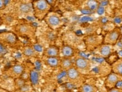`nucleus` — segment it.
Returning a JSON list of instances; mask_svg holds the SVG:
<instances>
[{
    "instance_id": "obj_5",
    "label": "nucleus",
    "mask_w": 122,
    "mask_h": 92,
    "mask_svg": "<svg viewBox=\"0 0 122 92\" xmlns=\"http://www.w3.org/2000/svg\"><path fill=\"white\" fill-rule=\"evenodd\" d=\"M46 22L51 28H56L61 24V19L56 14H50L46 18Z\"/></svg>"
},
{
    "instance_id": "obj_15",
    "label": "nucleus",
    "mask_w": 122,
    "mask_h": 92,
    "mask_svg": "<svg viewBox=\"0 0 122 92\" xmlns=\"http://www.w3.org/2000/svg\"><path fill=\"white\" fill-rule=\"evenodd\" d=\"M39 79H40V75H39L38 72L35 71V70L31 71V72H30V80H31V83H32V85H38L39 83Z\"/></svg>"
},
{
    "instance_id": "obj_20",
    "label": "nucleus",
    "mask_w": 122,
    "mask_h": 92,
    "mask_svg": "<svg viewBox=\"0 0 122 92\" xmlns=\"http://www.w3.org/2000/svg\"><path fill=\"white\" fill-rule=\"evenodd\" d=\"M23 54L26 57H34L35 55V50L33 49V48L31 47H29V46H26L23 48Z\"/></svg>"
},
{
    "instance_id": "obj_18",
    "label": "nucleus",
    "mask_w": 122,
    "mask_h": 92,
    "mask_svg": "<svg viewBox=\"0 0 122 92\" xmlns=\"http://www.w3.org/2000/svg\"><path fill=\"white\" fill-rule=\"evenodd\" d=\"M99 37L97 36H89L86 38L87 45H97L99 43Z\"/></svg>"
},
{
    "instance_id": "obj_22",
    "label": "nucleus",
    "mask_w": 122,
    "mask_h": 92,
    "mask_svg": "<svg viewBox=\"0 0 122 92\" xmlns=\"http://www.w3.org/2000/svg\"><path fill=\"white\" fill-rule=\"evenodd\" d=\"M32 48H33V49L35 50V51H37V52H42L44 51L42 45H41L39 44H35Z\"/></svg>"
},
{
    "instance_id": "obj_1",
    "label": "nucleus",
    "mask_w": 122,
    "mask_h": 92,
    "mask_svg": "<svg viewBox=\"0 0 122 92\" xmlns=\"http://www.w3.org/2000/svg\"><path fill=\"white\" fill-rule=\"evenodd\" d=\"M121 36V33L119 29H114L109 31L107 34L104 38V43L105 45H114L118 42Z\"/></svg>"
},
{
    "instance_id": "obj_16",
    "label": "nucleus",
    "mask_w": 122,
    "mask_h": 92,
    "mask_svg": "<svg viewBox=\"0 0 122 92\" xmlns=\"http://www.w3.org/2000/svg\"><path fill=\"white\" fill-rule=\"evenodd\" d=\"M86 7L90 11H94L98 8L99 2L97 1H94V0H89V1L86 2Z\"/></svg>"
},
{
    "instance_id": "obj_32",
    "label": "nucleus",
    "mask_w": 122,
    "mask_h": 92,
    "mask_svg": "<svg viewBox=\"0 0 122 92\" xmlns=\"http://www.w3.org/2000/svg\"><path fill=\"white\" fill-rule=\"evenodd\" d=\"M2 23V20H1V19H0V24Z\"/></svg>"
},
{
    "instance_id": "obj_3",
    "label": "nucleus",
    "mask_w": 122,
    "mask_h": 92,
    "mask_svg": "<svg viewBox=\"0 0 122 92\" xmlns=\"http://www.w3.org/2000/svg\"><path fill=\"white\" fill-rule=\"evenodd\" d=\"M119 76L115 74V73H112L108 75V77H107V79L105 81V85H107V87H108L109 89L115 88L116 85L119 82Z\"/></svg>"
},
{
    "instance_id": "obj_13",
    "label": "nucleus",
    "mask_w": 122,
    "mask_h": 92,
    "mask_svg": "<svg viewBox=\"0 0 122 92\" xmlns=\"http://www.w3.org/2000/svg\"><path fill=\"white\" fill-rule=\"evenodd\" d=\"M46 63L47 66L52 68H56L60 65V60L58 57H47L46 59Z\"/></svg>"
},
{
    "instance_id": "obj_28",
    "label": "nucleus",
    "mask_w": 122,
    "mask_h": 92,
    "mask_svg": "<svg viewBox=\"0 0 122 92\" xmlns=\"http://www.w3.org/2000/svg\"><path fill=\"white\" fill-rule=\"evenodd\" d=\"M4 6H5L4 0H0V9H2Z\"/></svg>"
},
{
    "instance_id": "obj_24",
    "label": "nucleus",
    "mask_w": 122,
    "mask_h": 92,
    "mask_svg": "<svg viewBox=\"0 0 122 92\" xmlns=\"http://www.w3.org/2000/svg\"><path fill=\"white\" fill-rule=\"evenodd\" d=\"M21 92H29L30 91V87L29 85H23L20 88Z\"/></svg>"
},
{
    "instance_id": "obj_7",
    "label": "nucleus",
    "mask_w": 122,
    "mask_h": 92,
    "mask_svg": "<svg viewBox=\"0 0 122 92\" xmlns=\"http://www.w3.org/2000/svg\"><path fill=\"white\" fill-rule=\"evenodd\" d=\"M61 54L65 58H71L75 54L74 49L70 45H64L61 48Z\"/></svg>"
},
{
    "instance_id": "obj_14",
    "label": "nucleus",
    "mask_w": 122,
    "mask_h": 92,
    "mask_svg": "<svg viewBox=\"0 0 122 92\" xmlns=\"http://www.w3.org/2000/svg\"><path fill=\"white\" fill-rule=\"evenodd\" d=\"M60 66L62 68V69L67 70L73 67V62L70 58H64L60 62Z\"/></svg>"
},
{
    "instance_id": "obj_8",
    "label": "nucleus",
    "mask_w": 122,
    "mask_h": 92,
    "mask_svg": "<svg viewBox=\"0 0 122 92\" xmlns=\"http://www.w3.org/2000/svg\"><path fill=\"white\" fill-rule=\"evenodd\" d=\"M59 53V50L56 46H50L44 51V54L47 57H57Z\"/></svg>"
},
{
    "instance_id": "obj_25",
    "label": "nucleus",
    "mask_w": 122,
    "mask_h": 92,
    "mask_svg": "<svg viewBox=\"0 0 122 92\" xmlns=\"http://www.w3.org/2000/svg\"><path fill=\"white\" fill-rule=\"evenodd\" d=\"M97 13L100 14V15L103 14L104 13V8H103V7H101V6H100V5H99V7H98V8L97 10Z\"/></svg>"
},
{
    "instance_id": "obj_19",
    "label": "nucleus",
    "mask_w": 122,
    "mask_h": 92,
    "mask_svg": "<svg viewBox=\"0 0 122 92\" xmlns=\"http://www.w3.org/2000/svg\"><path fill=\"white\" fill-rule=\"evenodd\" d=\"M11 71H12L13 74H14L17 76H19V75H21L23 73L24 67L22 66V65H15V66H14L12 67Z\"/></svg>"
},
{
    "instance_id": "obj_30",
    "label": "nucleus",
    "mask_w": 122,
    "mask_h": 92,
    "mask_svg": "<svg viewBox=\"0 0 122 92\" xmlns=\"http://www.w3.org/2000/svg\"><path fill=\"white\" fill-rule=\"evenodd\" d=\"M0 92H9L6 90H5V89H2V88H0Z\"/></svg>"
},
{
    "instance_id": "obj_26",
    "label": "nucleus",
    "mask_w": 122,
    "mask_h": 92,
    "mask_svg": "<svg viewBox=\"0 0 122 92\" xmlns=\"http://www.w3.org/2000/svg\"><path fill=\"white\" fill-rule=\"evenodd\" d=\"M98 2H99V5H100V6H101V7H105L109 4L108 1H100Z\"/></svg>"
},
{
    "instance_id": "obj_11",
    "label": "nucleus",
    "mask_w": 122,
    "mask_h": 92,
    "mask_svg": "<svg viewBox=\"0 0 122 92\" xmlns=\"http://www.w3.org/2000/svg\"><path fill=\"white\" fill-rule=\"evenodd\" d=\"M3 35L2 39L3 40L8 43V44H14V43L17 42V37H16L15 34H12V33H7V34H2Z\"/></svg>"
},
{
    "instance_id": "obj_23",
    "label": "nucleus",
    "mask_w": 122,
    "mask_h": 92,
    "mask_svg": "<svg viewBox=\"0 0 122 92\" xmlns=\"http://www.w3.org/2000/svg\"><path fill=\"white\" fill-rule=\"evenodd\" d=\"M6 52H7V50H6V48H5V47L3 45L0 44V56L5 54Z\"/></svg>"
},
{
    "instance_id": "obj_2",
    "label": "nucleus",
    "mask_w": 122,
    "mask_h": 92,
    "mask_svg": "<svg viewBox=\"0 0 122 92\" xmlns=\"http://www.w3.org/2000/svg\"><path fill=\"white\" fill-rule=\"evenodd\" d=\"M75 66H76V68L79 72L88 71L90 70V68H91V62H90L88 59L82 57H79L76 59Z\"/></svg>"
},
{
    "instance_id": "obj_4",
    "label": "nucleus",
    "mask_w": 122,
    "mask_h": 92,
    "mask_svg": "<svg viewBox=\"0 0 122 92\" xmlns=\"http://www.w3.org/2000/svg\"><path fill=\"white\" fill-rule=\"evenodd\" d=\"M35 10L39 13H44L49 10L50 4L45 0H39L35 3Z\"/></svg>"
},
{
    "instance_id": "obj_6",
    "label": "nucleus",
    "mask_w": 122,
    "mask_h": 92,
    "mask_svg": "<svg viewBox=\"0 0 122 92\" xmlns=\"http://www.w3.org/2000/svg\"><path fill=\"white\" fill-rule=\"evenodd\" d=\"M67 77L71 81H76L80 77V72L76 67H72L67 71Z\"/></svg>"
},
{
    "instance_id": "obj_31",
    "label": "nucleus",
    "mask_w": 122,
    "mask_h": 92,
    "mask_svg": "<svg viewBox=\"0 0 122 92\" xmlns=\"http://www.w3.org/2000/svg\"><path fill=\"white\" fill-rule=\"evenodd\" d=\"M119 31H120V33H121V35H122V25H121L120 28H119Z\"/></svg>"
},
{
    "instance_id": "obj_27",
    "label": "nucleus",
    "mask_w": 122,
    "mask_h": 92,
    "mask_svg": "<svg viewBox=\"0 0 122 92\" xmlns=\"http://www.w3.org/2000/svg\"><path fill=\"white\" fill-rule=\"evenodd\" d=\"M108 92H122V89H120V88H118L115 87V88L109 89Z\"/></svg>"
},
{
    "instance_id": "obj_9",
    "label": "nucleus",
    "mask_w": 122,
    "mask_h": 92,
    "mask_svg": "<svg viewBox=\"0 0 122 92\" xmlns=\"http://www.w3.org/2000/svg\"><path fill=\"white\" fill-rule=\"evenodd\" d=\"M98 53L103 57H108L111 54V53H112V48H111L110 45L104 44L99 48Z\"/></svg>"
},
{
    "instance_id": "obj_17",
    "label": "nucleus",
    "mask_w": 122,
    "mask_h": 92,
    "mask_svg": "<svg viewBox=\"0 0 122 92\" xmlns=\"http://www.w3.org/2000/svg\"><path fill=\"white\" fill-rule=\"evenodd\" d=\"M81 92H97V88L91 84H84L82 85Z\"/></svg>"
},
{
    "instance_id": "obj_12",
    "label": "nucleus",
    "mask_w": 122,
    "mask_h": 92,
    "mask_svg": "<svg viewBox=\"0 0 122 92\" xmlns=\"http://www.w3.org/2000/svg\"><path fill=\"white\" fill-rule=\"evenodd\" d=\"M18 10L21 13H28L31 10V5L28 2H21L19 6Z\"/></svg>"
},
{
    "instance_id": "obj_21",
    "label": "nucleus",
    "mask_w": 122,
    "mask_h": 92,
    "mask_svg": "<svg viewBox=\"0 0 122 92\" xmlns=\"http://www.w3.org/2000/svg\"><path fill=\"white\" fill-rule=\"evenodd\" d=\"M17 31L20 32V34H28L31 31V28L28 25H20L17 27Z\"/></svg>"
},
{
    "instance_id": "obj_29",
    "label": "nucleus",
    "mask_w": 122,
    "mask_h": 92,
    "mask_svg": "<svg viewBox=\"0 0 122 92\" xmlns=\"http://www.w3.org/2000/svg\"><path fill=\"white\" fill-rule=\"evenodd\" d=\"M10 3V1H5L4 0V4H5V6H6V5L8 4H9Z\"/></svg>"
},
{
    "instance_id": "obj_10",
    "label": "nucleus",
    "mask_w": 122,
    "mask_h": 92,
    "mask_svg": "<svg viewBox=\"0 0 122 92\" xmlns=\"http://www.w3.org/2000/svg\"><path fill=\"white\" fill-rule=\"evenodd\" d=\"M113 73L118 75L119 77H122V59H118L112 65Z\"/></svg>"
}]
</instances>
